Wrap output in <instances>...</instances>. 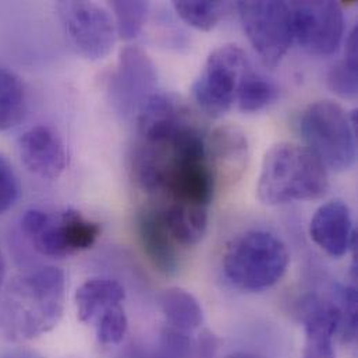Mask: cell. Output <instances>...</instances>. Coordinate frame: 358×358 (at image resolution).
I'll return each instance as SVG.
<instances>
[{"mask_svg":"<svg viewBox=\"0 0 358 358\" xmlns=\"http://www.w3.org/2000/svg\"><path fill=\"white\" fill-rule=\"evenodd\" d=\"M66 276L60 268L43 266L15 276L0 296V335L27 342L52 331L62 320Z\"/></svg>","mask_w":358,"mask_h":358,"instance_id":"cell-1","label":"cell"},{"mask_svg":"<svg viewBox=\"0 0 358 358\" xmlns=\"http://www.w3.org/2000/svg\"><path fill=\"white\" fill-rule=\"evenodd\" d=\"M328 188V169L306 147L280 143L265 154L257 185L262 203L275 206L320 199Z\"/></svg>","mask_w":358,"mask_h":358,"instance_id":"cell-2","label":"cell"},{"mask_svg":"<svg viewBox=\"0 0 358 358\" xmlns=\"http://www.w3.org/2000/svg\"><path fill=\"white\" fill-rule=\"evenodd\" d=\"M289 262V250L278 236L251 230L230 243L223 255L222 269L231 286L257 293L279 283Z\"/></svg>","mask_w":358,"mask_h":358,"instance_id":"cell-3","label":"cell"},{"mask_svg":"<svg viewBox=\"0 0 358 358\" xmlns=\"http://www.w3.org/2000/svg\"><path fill=\"white\" fill-rule=\"evenodd\" d=\"M301 136L310 150L325 168L346 172L357 157L356 131L343 108L332 101L311 103L300 122Z\"/></svg>","mask_w":358,"mask_h":358,"instance_id":"cell-4","label":"cell"},{"mask_svg":"<svg viewBox=\"0 0 358 358\" xmlns=\"http://www.w3.org/2000/svg\"><path fill=\"white\" fill-rule=\"evenodd\" d=\"M21 229L31 245L50 258H66L90 250L101 236L99 223L76 209H31L22 216Z\"/></svg>","mask_w":358,"mask_h":358,"instance_id":"cell-5","label":"cell"},{"mask_svg":"<svg viewBox=\"0 0 358 358\" xmlns=\"http://www.w3.org/2000/svg\"><path fill=\"white\" fill-rule=\"evenodd\" d=\"M248 70L247 56L237 45L215 49L192 83L194 101L209 116L222 117L233 106L238 85Z\"/></svg>","mask_w":358,"mask_h":358,"instance_id":"cell-6","label":"cell"},{"mask_svg":"<svg viewBox=\"0 0 358 358\" xmlns=\"http://www.w3.org/2000/svg\"><path fill=\"white\" fill-rule=\"evenodd\" d=\"M237 10L243 29L264 63L278 66L289 52L293 36L289 1H238Z\"/></svg>","mask_w":358,"mask_h":358,"instance_id":"cell-7","label":"cell"},{"mask_svg":"<svg viewBox=\"0 0 358 358\" xmlns=\"http://www.w3.org/2000/svg\"><path fill=\"white\" fill-rule=\"evenodd\" d=\"M59 20L76 49L88 60H102L116 43V25L108 10L92 1H59Z\"/></svg>","mask_w":358,"mask_h":358,"instance_id":"cell-8","label":"cell"},{"mask_svg":"<svg viewBox=\"0 0 358 358\" xmlns=\"http://www.w3.org/2000/svg\"><path fill=\"white\" fill-rule=\"evenodd\" d=\"M294 41L308 53L329 56L339 50L345 32V14L338 1H290Z\"/></svg>","mask_w":358,"mask_h":358,"instance_id":"cell-9","label":"cell"},{"mask_svg":"<svg viewBox=\"0 0 358 358\" xmlns=\"http://www.w3.org/2000/svg\"><path fill=\"white\" fill-rule=\"evenodd\" d=\"M158 73L151 57L137 46H126L109 81V98L115 112L130 119L157 92Z\"/></svg>","mask_w":358,"mask_h":358,"instance_id":"cell-10","label":"cell"},{"mask_svg":"<svg viewBox=\"0 0 358 358\" xmlns=\"http://www.w3.org/2000/svg\"><path fill=\"white\" fill-rule=\"evenodd\" d=\"M18 152L25 168L41 179H59L67 168L64 143L49 126L41 124L27 130L18 141Z\"/></svg>","mask_w":358,"mask_h":358,"instance_id":"cell-11","label":"cell"},{"mask_svg":"<svg viewBox=\"0 0 358 358\" xmlns=\"http://www.w3.org/2000/svg\"><path fill=\"white\" fill-rule=\"evenodd\" d=\"M310 236L313 241L334 258H341L357 250V231L349 206L343 201H329L324 203L310 222Z\"/></svg>","mask_w":358,"mask_h":358,"instance_id":"cell-12","label":"cell"},{"mask_svg":"<svg viewBox=\"0 0 358 358\" xmlns=\"http://www.w3.org/2000/svg\"><path fill=\"white\" fill-rule=\"evenodd\" d=\"M304 324L303 358H336L335 336L341 328V314L336 304L308 296L301 303Z\"/></svg>","mask_w":358,"mask_h":358,"instance_id":"cell-13","label":"cell"},{"mask_svg":"<svg viewBox=\"0 0 358 358\" xmlns=\"http://www.w3.org/2000/svg\"><path fill=\"white\" fill-rule=\"evenodd\" d=\"M206 144V159L215 180H238L248 164V141L241 129L224 124L213 130Z\"/></svg>","mask_w":358,"mask_h":358,"instance_id":"cell-14","label":"cell"},{"mask_svg":"<svg viewBox=\"0 0 358 358\" xmlns=\"http://www.w3.org/2000/svg\"><path fill=\"white\" fill-rule=\"evenodd\" d=\"M179 101L164 92H155L137 115L138 140L164 143L171 141L189 120Z\"/></svg>","mask_w":358,"mask_h":358,"instance_id":"cell-15","label":"cell"},{"mask_svg":"<svg viewBox=\"0 0 358 358\" xmlns=\"http://www.w3.org/2000/svg\"><path fill=\"white\" fill-rule=\"evenodd\" d=\"M138 237L151 264L165 275L179 269L178 243L175 241L159 208H147L137 217Z\"/></svg>","mask_w":358,"mask_h":358,"instance_id":"cell-16","label":"cell"},{"mask_svg":"<svg viewBox=\"0 0 358 358\" xmlns=\"http://www.w3.org/2000/svg\"><path fill=\"white\" fill-rule=\"evenodd\" d=\"M124 299V287L117 280L110 278L88 279L76 293L78 320L84 324L94 325L110 308L122 306Z\"/></svg>","mask_w":358,"mask_h":358,"instance_id":"cell-17","label":"cell"},{"mask_svg":"<svg viewBox=\"0 0 358 358\" xmlns=\"http://www.w3.org/2000/svg\"><path fill=\"white\" fill-rule=\"evenodd\" d=\"M159 209L178 244L191 247L203 238L208 229L209 208L168 203Z\"/></svg>","mask_w":358,"mask_h":358,"instance_id":"cell-18","label":"cell"},{"mask_svg":"<svg viewBox=\"0 0 358 358\" xmlns=\"http://www.w3.org/2000/svg\"><path fill=\"white\" fill-rule=\"evenodd\" d=\"M165 325L191 335L203 322V313L199 301L187 290L168 289L159 299Z\"/></svg>","mask_w":358,"mask_h":358,"instance_id":"cell-19","label":"cell"},{"mask_svg":"<svg viewBox=\"0 0 358 358\" xmlns=\"http://www.w3.org/2000/svg\"><path fill=\"white\" fill-rule=\"evenodd\" d=\"M113 358H195L191 335L165 325L154 346L129 345Z\"/></svg>","mask_w":358,"mask_h":358,"instance_id":"cell-20","label":"cell"},{"mask_svg":"<svg viewBox=\"0 0 358 358\" xmlns=\"http://www.w3.org/2000/svg\"><path fill=\"white\" fill-rule=\"evenodd\" d=\"M328 85L334 94L343 99H353L358 92V32L352 29L346 41L343 60L336 63L328 76Z\"/></svg>","mask_w":358,"mask_h":358,"instance_id":"cell-21","label":"cell"},{"mask_svg":"<svg viewBox=\"0 0 358 358\" xmlns=\"http://www.w3.org/2000/svg\"><path fill=\"white\" fill-rule=\"evenodd\" d=\"M25 106V88L21 78L0 67V131L15 127L24 117Z\"/></svg>","mask_w":358,"mask_h":358,"instance_id":"cell-22","label":"cell"},{"mask_svg":"<svg viewBox=\"0 0 358 358\" xmlns=\"http://www.w3.org/2000/svg\"><path fill=\"white\" fill-rule=\"evenodd\" d=\"M279 90L269 78L248 70L237 91V105L244 113H255L276 101Z\"/></svg>","mask_w":358,"mask_h":358,"instance_id":"cell-23","label":"cell"},{"mask_svg":"<svg viewBox=\"0 0 358 358\" xmlns=\"http://www.w3.org/2000/svg\"><path fill=\"white\" fill-rule=\"evenodd\" d=\"M172 6L185 24L198 31L213 29L222 20L226 8V3L208 0H181L173 1Z\"/></svg>","mask_w":358,"mask_h":358,"instance_id":"cell-24","label":"cell"},{"mask_svg":"<svg viewBox=\"0 0 358 358\" xmlns=\"http://www.w3.org/2000/svg\"><path fill=\"white\" fill-rule=\"evenodd\" d=\"M115 25L119 36L124 41L136 39L147 21L150 4L147 1H113Z\"/></svg>","mask_w":358,"mask_h":358,"instance_id":"cell-25","label":"cell"},{"mask_svg":"<svg viewBox=\"0 0 358 358\" xmlns=\"http://www.w3.org/2000/svg\"><path fill=\"white\" fill-rule=\"evenodd\" d=\"M341 314V328L339 335L342 341L346 343H352L357 338L358 296L356 287L336 285L334 289V300H332Z\"/></svg>","mask_w":358,"mask_h":358,"instance_id":"cell-26","label":"cell"},{"mask_svg":"<svg viewBox=\"0 0 358 358\" xmlns=\"http://www.w3.org/2000/svg\"><path fill=\"white\" fill-rule=\"evenodd\" d=\"M96 338L103 346H117L127 335L129 321L123 306H116L94 324Z\"/></svg>","mask_w":358,"mask_h":358,"instance_id":"cell-27","label":"cell"},{"mask_svg":"<svg viewBox=\"0 0 358 358\" xmlns=\"http://www.w3.org/2000/svg\"><path fill=\"white\" fill-rule=\"evenodd\" d=\"M20 198V181L10 162L0 155V215L10 210Z\"/></svg>","mask_w":358,"mask_h":358,"instance_id":"cell-28","label":"cell"},{"mask_svg":"<svg viewBox=\"0 0 358 358\" xmlns=\"http://www.w3.org/2000/svg\"><path fill=\"white\" fill-rule=\"evenodd\" d=\"M217 338L209 332L203 331L198 335L196 341H194V350L195 358H215L217 353Z\"/></svg>","mask_w":358,"mask_h":358,"instance_id":"cell-29","label":"cell"},{"mask_svg":"<svg viewBox=\"0 0 358 358\" xmlns=\"http://www.w3.org/2000/svg\"><path fill=\"white\" fill-rule=\"evenodd\" d=\"M3 358H41L38 357L35 353L27 352V350H17V352H11L8 355H6Z\"/></svg>","mask_w":358,"mask_h":358,"instance_id":"cell-30","label":"cell"},{"mask_svg":"<svg viewBox=\"0 0 358 358\" xmlns=\"http://www.w3.org/2000/svg\"><path fill=\"white\" fill-rule=\"evenodd\" d=\"M4 278H6V261H4L3 252L0 250V290H1V286L4 282Z\"/></svg>","mask_w":358,"mask_h":358,"instance_id":"cell-31","label":"cell"},{"mask_svg":"<svg viewBox=\"0 0 358 358\" xmlns=\"http://www.w3.org/2000/svg\"><path fill=\"white\" fill-rule=\"evenodd\" d=\"M226 358H259L254 355H250V353H234V355H230Z\"/></svg>","mask_w":358,"mask_h":358,"instance_id":"cell-32","label":"cell"}]
</instances>
